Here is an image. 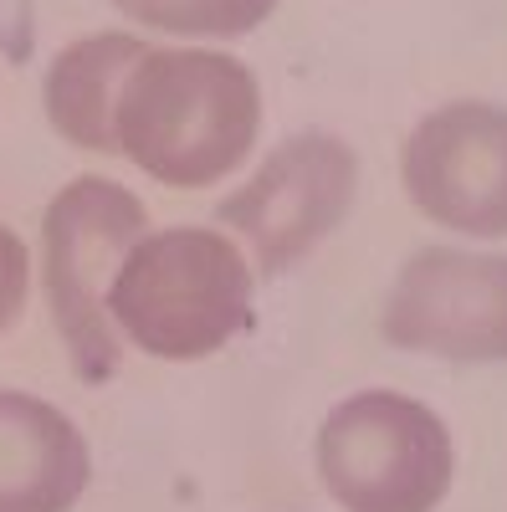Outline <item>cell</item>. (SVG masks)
I'll list each match as a JSON object with an SVG mask.
<instances>
[{
	"mask_svg": "<svg viewBox=\"0 0 507 512\" xmlns=\"http://www.w3.org/2000/svg\"><path fill=\"white\" fill-rule=\"evenodd\" d=\"M26 287H31V256L16 231L0 226V333H6L21 308H26Z\"/></svg>",
	"mask_w": 507,
	"mask_h": 512,
	"instance_id": "8fae6325",
	"label": "cell"
},
{
	"mask_svg": "<svg viewBox=\"0 0 507 512\" xmlns=\"http://www.w3.org/2000/svg\"><path fill=\"white\" fill-rule=\"evenodd\" d=\"M118 154L149 180L205 190L226 180L262 134V88L231 52L149 47L118 93Z\"/></svg>",
	"mask_w": 507,
	"mask_h": 512,
	"instance_id": "6da1fadb",
	"label": "cell"
},
{
	"mask_svg": "<svg viewBox=\"0 0 507 512\" xmlns=\"http://www.w3.org/2000/svg\"><path fill=\"white\" fill-rule=\"evenodd\" d=\"M149 236L144 200L118 180L82 175L62 185L41 216V277L52 323L82 384H108L123 359V338L108 318V292L129 251Z\"/></svg>",
	"mask_w": 507,
	"mask_h": 512,
	"instance_id": "3957f363",
	"label": "cell"
},
{
	"mask_svg": "<svg viewBox=\"0 0 507 512\" xmlns=\"http://www.w3.org/2000/svg\"><path fill=\"white\" fill-rule=\"evenodd\" d=\"M118 338L154 359H205L251 318V267L221 231L169 226L144 236L108 292Z\"/></svg>",
	"mask_w": 507,
	"mask_h": 512,
	"instance_id": "7a4b0ae2",
	"label": "cell"
},
{
	"mask_svg": "<svg viewBox=\"0 0 507 512\" xmlns=\"http://www.w3.org/2000/svg\"><path fill=\"white\" fill-rule=\"evenodd\" d=\"M108 6L164 36L231 41V36L257 31L277 11V0H108Z\"/></svg>",
	"mask_w": 507,
	"mask_h": 512,
	"instance_id": "30bf717a",
	"label": "cell"
},
{
	"mask_svg": "<svg viewBox=\"0 0 507 512\" xmlns=\"http://www.w3.org/2000/svg\"><path fill=\"white\" fill-rule=\"evenodd\" d=\"M379 328L405 354L507 364V256L461 246L415 251L385 297Z\"/></svg>",
	"mask_w": 507,
	"mask_h": 512,
	"instance_id": "8992f818",
	"label": "cell"
},
{
	"mask_svg": "<svg viewBox=\"0 0 507 512\" xmlns=\"http://www.w3.org/2000/svg\"><path fill=\"white\" fill-rule=\"evenodd\" d=\"M456 451L446 420L395 390L338 400L318 431V477L349 512H436Z\"/></svg>",
	"mask_w": 507,
	"mask_h": 512,
	"instance_id": "277c9868",
	"label": "cell"
},
{
	"mask_svg": "<svg viewBox=\"0 0 507 512\" xmlns=\"http://www.w3.org/2000/svg\"><path fill=\"white\" fill-rule=\"evenodd\" d=\"M405 190L420 216L461 236H507V108L446 103L405 139Z\"/></svg>",
	"mask_w": 507,
	"mask_h": 512,
	"instance_id": "52a82bcc",
	"label": "cell"
},
{
	"mask_svg": "<svg viewBox=\"0 0 507 512\" xmlns=\"http://www.w3.org/2000/svg\"><path fill=\"white\" fill-rule=\"evenodd\" d=\"M88 477V441L57 405L0 390V512H72Z\"/></svg>",
	"mask_w": 507,
	"mask_h": 512,
	"instance_id": "ba28073f",
	"label": "cell"
},
{
	"mask_svg": "<svg viewBox=\"0 0 507 512\" xmlns=\"http://www.w3.org/2000/svg\"><path fill=\"white\" fill-rule=\"evenodd\" d=\"M0 52L31 57V0H0Z\"/></svg>",
	"mask_w": 507,
	"mask_h": 512,
	"instance_id": "7c38bea8",
	"label": "cell"
},
{
	"mask_svg": "<svg viewBox=\"0 0 507 512\" xmlns=\"http://www.w3.org/2000/svg\"><path fill=\"white\" fill-rule=\"evenodd\" d=\"M149 52V41L129 31H93L62 47L41 82V103H47V123L57 134L88 154H118V93L129 82L134 62Z\"/></svg>",
	"mask_w": 507,
	"mask_h": 512,
	"instance_id": "9c48e42d",
	"label": "cell"
},
{
	"mask_svg": "<svg viewBox=\"0 0 507 512\" xmlns=\"http://www.w3.org/2000/svg\"><path fill=\"white\" fill-rule=\"evenodd\" d=\"M354 190H359L354 149L338 134L308 128V134L282 139L257 164V175L216 205V216L251 246L267 277H282L318 241H328L344 226Z\"/></svg>",
	"mask_w": 507,
	"mask_h": 512,
	"instance_id": "5b68a950",
	"label": "cell"
}]
</instances>
